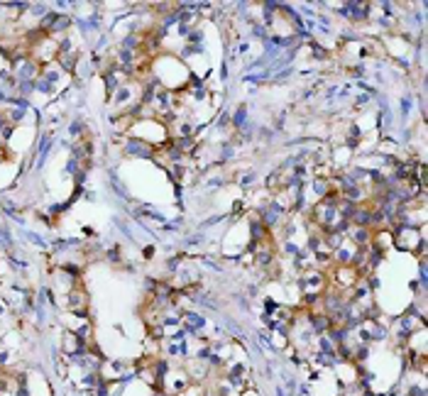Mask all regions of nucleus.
I'll use <instances>...</instances> for the list:
<instances>
[{"label": "nucleus", "mask_w": 428, "mask_h": 396, "mask_svg": "<svg viewBox=\"0 0 428 396\" xmlns=\"http://www.w3.org/2000/svg\"><path fill=\"white\" fill-rule=\"evenodd\" d=\"M394 235V247L401 252H409V255H416L419 247L426 242V225L424 227H411V225H396L392 230Z\"/></svg>", "instance_id": "7ed1b4c3"}, {"label": "nucleus", "mask_w": 428, "mask_h": 396, "mask_svg": "<svg viewBox=\"0 0 428 396\" xmlns=\"http://www.w3.org/2000/svg\"><path fill=\"white\" fill-rule=\"evenodd\" d=\"M208 394V389H206V384H198V382H191L188 384L186 389H184L181 394H177V396H206Z\"/></svg>", "instance_id": "423d86ee"}, {"label": "nucleus", "mask_w": 428, "mask_h": 396, "mask_svg": "<svg viewBox=\"0 0 428 396\" xmlns=\"http://www.w3.org/2000/svg\"><path fill=\"white\" fill-rule=\"evenodd\" d=\"M125 137L140 140L144 145L152 147V150H162V147L169 145V127L167 122L157 120V118H137Z\"/></svg>", "instance_id": "f03ea898"}, {"label": "nucleus", "mask_w": 428, "mask_h": 396, "mask_svg": "<svg viewBox=\"0 0 428 396\" xmlns=\"http://www.w3.org/2000/svg\"><path fill=\"white\" fill-rule=\"evenodd\" d=\"M149 73H152V81L159 83L169 93L186 91V86L193 78L188 66L181 62V57H177L172 52H159L152 59V64H149Z\"/></svg>", "instance_id": "f257e3e1"}, {"label": "nucleus", "mask_w": 428, "mask_h": 396, "mask_svg": "<svg viewBox=\"0 0 428 396\" xmlns=\"http://www.w3.org/2000/svg\"><path fill=\"white\" fill-rule=\"evenodd\" d=\"M240 396H260V392H257L255 387H245V389L240 392Z\"/></svg>", "instance_id": "0eeeda50"}, {"label": "nucleus", "mask_w": 428, "mask_h": 396, "mask_svg": "<svg viewBox=\"0 0 428 396\" xmlns=\"http://www.w3.org/2000/svg\"><path fill=\"white\" fill-rule=\"evenodd\" d=\"M62 309L67 311V313H78V316H86L88 313V306H91V296H88L86 286L78 284L74 291H69L67 296H64L62 301Z\"/></svg>", "instance_id": "20e7f679"}, {"label": "nucleus", "mask_w": 428, "mask_h": 396, "mask_svg": "<svg viewBox=\"0 0 428 396\" xmlns=\"http://www.w3.org/2000/svg\"><path fill=\"white\" fill-rule=\"evenodd\" d=\"M120 152L125 157H132V160H152L154 150L149 145H144L140 140H132V137H123Z\"/></svg>", "instance_id": "39448f33"}]
</instances>
